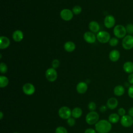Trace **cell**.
<instances>
[{
    "instance_id": "cell-1",
    "label": "cell",
    "mask_w": 133,
    "mask_h": 133,
    "mask_svg": "<svg viewBox=\"0 0 133 133\" xmlns=\"http://www.w3.org/2000/svg\"><path fill=\"white\" fill-rule=\"evenodd\" d=\"M95 127L98 133H108L112 129V125L109 121L101 119L95 124Z\"/></svg>"
},
{
    "instance_id": "cell-2",
    "label": "cell",
    "mask_w": 133,
    "mask_h": 133,
    "mask_svg": "<svg viewBox=\"0 0 133 133\" xmlns=\"http://www.w3.org/2000/svg\"><path fill=\"white\" fill-rule=\"evenodd\" d=\"M113 33L117 38H124L127 33L126 27L123 25L118 24L114 28Z\"/></svg>"
},
{
    "instance_id": "cell-3",
    "label": "cell",
    "mask_w": 133,
    "mask_h": 133,
    "mask_svg": "<svg viewBox=\"0 0 133 133\" xmlns=\"http://www.w3.org/2000/svg\"><path fill=\"white\" fill-rule=\"evenodd\" d=\"M99 118V114L95 111H90L86 116V122L89 125L95 124L98 122Z\"/></svg>"
},
{
    "instance_id": "cell-4",
    "label": "cell",
    "mask_w": 133,
    "mask_h": 133,
    "mask_svg": "<svg viewBox=\"0 0 133 133\" xmlns=\"http://www.w3.org/2000/svg\"><path fill=\"white\" fill-rule=\"evenodd\" d=\"M123 47L126 50H130L133 48V36L132 35H126L122 40Z\"/></svg>"
},
{
    "instance_id": "cell-5",
    "label": "cell",
    "mask_w": 133,
    "mask_h": 133,
    "mask_svg": "<svg viewBox=\"0 0 133 133\" xmlns=\"http://www.w3.org/2000/svg\"><path fill=\"white\" fill-rule=\"evenodd\" d=\"M71 112L72 111L69 107L63 106L59 109L58 115L60 118L63 119H66L71 117Z\"/></svg>"
},
{
    "instance_id": "cell-6",
    "label": "cell",
    "mask_w": 133,
    "mask_h": 133,
    "mask_svg": "<svg viewBox=\"0 0 133 133\" xmlns=\"http://www.w3.org/2000/svg\"><path fill=\"white\" fill-rule=\"evenodd\" d=\"M98 41L101 43H106L110 39V34L106 31H102L99 32L97 35Z\"/></svg>"
},
{
    "instance_id": "cell-7",
    "label": "cell",
    "mask_w": 133,
    "mask_h": 133,
    "mask_svg": "<svg viewBox=\"0 0 133 133\" xmlns=\"http://www.w3.org/2000/svg\"><path fill=\"white\" fill-rule=\"evenodd\" d=\"M121 124L124 127H129L133 125V117L129 115H125L121 118Z\"/></svg>"
},
{
    "instance_id": "cell-8",
    "label": "cell",
    "mask_w": 133,
    "mask_h": 133,
    "mask_svg": "<svg viewBox=\"0 0 133 133\" xmlns=\"http://www.w3.org/2000/svg\"><path fill=\"white\" fill-rule=\"evenodd\" d=\"M47 79L49 82H54L57 78V73L54 68L48 69L45 73Z\"/></svg>"
},
{
    "instance_id": "cell-9",
    "label": "cell",
    "mask_w": 133,
    "mask_h": 133,
    "mask_svg": "<svg viewBox=\"0 0 133 133\" xmlns=\"http://www.w3.org/2000/svg\"><path fill=\"white\" fill-rule=\"evenodd\" d=\"M23 92L26 95H33L35 90L34 86L31 83H26L22 87Z\"/></svg>"
},
{
    "instance_id": "cell-10",
    "label": "cell",
    "mask_w": 133,
    "mask_h": 133,
    "mask_svg": "<svg viewBox=\"0 0 133 133\" xmlns=\"http://www.w3.org/2000/svg\"><path fill=\"white\" fill-rule=\"evenodd\" d=\"M115 23V19L112 15L107 16L104 20V24L107 28L110 29L114 26Z\"/></svg>"
},
{
    "instance_id": "cell-11",
    "label": "cell",
    "mask_w": 133,
    "mask_h": 133,
    "mask_svg": "<svg viewBox=\"0 0 133 133\" xmlns=\"http://www.w3.org/2000/svg\"><path fill=\"white\" fill-rule=\"evenodd\" d=\"M73 12L70 9H64L60 12L61 18L65 21H69L73 18Z\"/></svg>"
},
{
    "instance_id": "cell-12",
    "label": "cell",
    "mask_w": 133,
    "mask_h": 133,
    "mask_svg": "<svg viewBox=\"0 0 133 133\" xmlns=\"http://www.w3.org/2000/svg\"><path fill=\"white\" fill-rule=\"evenodd\" d=\"M118 100L116 98L111 97L109 98L107 102V107L111 110L115 109L118 105Z\"/></svg>"
},
{
    "instance_id": "cell-13",
    "label": "cell",
    "mask_w": 133,
    "mask_h": 133,
    "mask_svg": "<svg viewBox=\"0 0 133 133\" xmlns=\"http://www.w3.org/2000/svg\"><path fill=\"white\" fill-rule=\"evenodd\" d=\"M84 38L85 41L88 43H94L96 41V36L92 33L90 32H86L84 34Z\"/></svg>"
},
{
    "instance_id": "cell-14",
    "label": "cell",
    "mask_w": 133,
    "mask_h": 133,
    "mask_svg": "<svg viewBox=\"0 0 133 133\" xmlns=\"http://www.w3.org/2000/svg\"><path fill=\"white\" fill-rule=\"evenodd\" d=\"M88 88L87 84L83 82H79L76 86V90L78 93L82 94L86 92Z\"/></svg>"
},
{
    "instance_id": "cell-15",
    "label": "cell",
    "mask_w": 133,
    "mask_h": 133,
    "mask_svg": "<svg viewBox=\"0 0 133 133\" xmlns=\"http://www.w3.org/2000/svg\"><path fill=\"white\" fill-rule=\"evenodd\" d=\"M120 58V53L118 50L114 49L111 51L109 54V58L111 61L116 62Z\"/></svg>"
},
{
    "instance_id": "cell-16",
    "label": "cell",
    "mask_w": 133,
    "mask_h": 133,
    "mask_svg": "<svg viewBox=\"0 0 133 133\" xmlns=\"http://www.w3.org/2000/svg\"><path fill=\"white\" fill-rule=\"evenodd\" d=\"M124 71L128 74L133 73V62L131 61H126L123 66Z\"/></svg>"
},
{
    "instance_id": "cell-17",
    "label": "cell",
    "mask_w": 133,
    "mask_h": 133,
    "mask_svg": "<svg viewBox=\"0 0 133 133\" xmlns=\"http://www.w3.org/2000/svg\"><path fill=\"white\" fill-rule=\"evenodd\" d=\"M10 45V41L9 38L6 36H2L0 37V48L5 49Z\"/></svg>"
},
{
    "instance_id": "cell-18",
    "label": "cell",
    "mask_w": 133,
    "mask_h": 133,
    "mask_svg": "<svg viewBox=\"0 0 133 133\" xmlns=\"http://www.w3.org/2000/svg\"><path fill=\"white\" fill-rule=\"evenodd\" d=\"M12 38L15 42H18L21 41L23 38L22 32L20 30H16L12 34Z\"/></svg>"
},
{
    "instance_id": "cell-19",
    "label": "cell",
    "mask_w": 133,
    "mask_h": 133,
    "mask_svg": "<svg viewBox=\"0 0 133 133\" xmlns=\"http://www.w3.org/2000/svg\"><path fill=\"white\" fill-rule=\"evenodd\" d=\"M113 91L116 96H122L125 93V88L122 85H117L114 87Z\"/></svg>"
},
{
    "instance_id": "cell-20",
    "label": "cell",
    "mask_w": 133,
    "mask_h": 133,
    "mask_svg": "<svg viewBox=\"0 0 133 133\" xmlns=\"http://www.w3.org/2000/svg\"><path fill=\"white\" fill-rule=\"evenodd\" d=\"M89 28L91 31L96 33L99 31L100 26H99V23L97 22L92 21L89 23Z\"/></svg>"
},
{
    "instance_id": "cell-21",
    "label": "cell",
    "mask_w": 133,
    "mask_h": 133,
    "mask_svg": "<svg viewBox=\"0 0 133 133\" xmlns=\"http://www.w3.org/2000/svg\"><path fill=\"white\" fill-rule=\"evenodd\" d=\"M82 114V110L78 107L74 108L71 112V115L74 118H78L81 116Z\"/></svg>"
},
{
    "instance_id": "cell-22",
    "label": "cell",
    "mask_w": 133,
    "mask_h": 133,
    "mask_svg": "<svg viewBox=\"0 0 133 133\" xmlns=\"http://www.w3.org/2000/svg\"><path fill=\"white\" fill-rule=\"evenodd\" d=\"M64 49L68 52H72L75 49V44L71 41L67 42L65 43L64 46Z\"/></svg>"
},
{
    "instance_id": "cell-23",
    "label": "cell",
    "mask_w": 133,
    "mask_h": 133,
    "mask_svg": "<svg viewBox=\"0 0 133 133\" xmlns=\"http://www.w3.org/2000/svg\"><path fill=\"white\" fill-rule=\"evenodd\" d=\"M119 120V115L117 113H112L111 114L109 117L108 121L113 124H115L117 123Z\"/></svg>"
},
{
    "instance_id": "cell-24",
    "label": "cell",
    "mask_w": 133,
    "mask_h": 133,
    "mask_svg": "<svg viewBox=\"0 0 133 133\" xmlns=\"http://www.w3.org/2000/svg\"><path fill=\"white\" fill-rule=\"evenodd\" d=\"M9 80L8 78L5 76H0V87L1 88L5 87L8 84Z\"/></svg>"
},
{
    "instance_id": "cell-25",
    "label": "cell",
    "mask_w": 133,
    "mask_h": 133,
    "mask_svg": "<svg viewBox=\"0 0 133 133\" xmlns=\"http://www.w3.org/2000/svg\"><path fill=\"white\" fill-rule=\"evenodd\" d=\"M119 42V41L118 39L116 37H112L111 38H110L109 43V44L111 46H116L118 43Z\"/></svg>"
},
{
    "instance_id": "cell-26",
    "label": "cell",
    "mask_w": 133,
    "mask_h": 133,
    "mask_svg": "<svg viewBox=\"0 0 133 133\" xmlns=\"http://www.w3.org/2000/svg\"><path fill=\"white\" fill-rule=\"evenodd\" d=\"M126 29L127 33L129 35L133 34V24L132 23H128L126 26Z\"/></svg>"
},
{
    "instance_id": "cell-27",
    "label": "cell",
    "mask_w": 133,
    "mask_h": 133,
    "mask_svg": "<svg viewBox=\"0 0 133 133\" xmlns=\"http://www.w3.org/2000/svg\"><path fill=\"white\" fill-rule=\"evenodd\" d=\"M55 133H68L66 129L63 126H59L55 130Z\"/></svg>"
},
{
    "instance_id": "cell-28",
    "label": "cell",
    "mask_w": 133,
    "mask_h": 133,
    "mask_svg": "<svg viewBox=\"0 0 133 133\" xmlns=\"http://www.w3.org/2000/svg\"><path fill=\"white\" fill-rule=\"evenodd\" d=\"M0 71L2 74H5L7 71V66L4 62H2L0 64Z\"/></svg>"
},
{
    "instance_id": "cell-29",
    "label": "cell",
    "mask_w": 133,
    "mask_h": 133,
    "mask_svg": "<svg viewBox=\"0 0 133 133\" xmlns=\"http://www.w3.org/2000/svg\"><path fill=\"white\" fill-rule=\"evenodd\" d=\"M82 8L79 6H75L72 9V12L75 15H78L81 13Z\"/></svg>"
},
{
    "instance_id": "cell-30",
    "label": "cell",
    "mask_w": 133,
    "mask_h": 133,
    "mask_svg": "<svg viewBox=\"0 0 133 133\" xmlns=\"http://www.w3.org/2000/svg\"><path fill=\"white\" fill-rule=\"evenodd\" d=\"M88 108L90 111H94L96 108V103L93 101L90 102L88 104Z\"/></svg>"
},
{
    "instance_id": "cell-31",
    "label": "cell",
    "mask_w": 133,
    "mask_h": 133,
    "mask_svg": "<svg viewBox=\"0 0 133 133\" xmlns=\"http://www.w3.org/2000/svg\"><path fill=\"white\" fill-rule=\"evenodd\" d=\"M67 123L70 126H73L75 124V120L74 117H69L67 119Z\"/></svg>"
},
{
    "instance_id": "cell-32",
    "label": "cell",
    "mask_w": 133,
    "mask_h": 133,
    "mask_svg": "<svg viewBox=\"0 0 133 133\" xmlns=\"http://www.w3.org/2000/svg\"><path fill=\"white\" fill-rule=\"evenodd\" d=\"M117 114L119 116H123L125 115V114H126V110L123 108H120L118 109V110L117 111Z\"/></svg>"
},
{
    "instance_id": "cell-33",
    "label": "cell",
    "mask_w": 133,
    "mask_h": 133,
    "mask_svg": "<svg viewBox=\"0 0 133 133\" xmlns=\"http://www.w3.org/2000/svg\"><path fill=\"white\" fill-rule=\"evenodd\" d=\"M60 62L57 59H54L52 62V66L53 68L56 69L59 66Z\"/></svg>"
},
{
    "instance_id": "cell-34",
    "label": "cell",
    "mask_w": 133,
    "mask_h": 133,
    "mask_svg": "<svg viewBox=\"0 0 133 133\" xmlns=\"http://www.w3.org/2000/svg\"><path fill=\"white\" fill-rule=\"evenodd\" d=\"M128 95L129 97L133 98V85L130 86L128 89Z\"/></svg>"
},
{
    "instance_id": "cell-35",
    "label": "cell",
    "mask_w": 133,
    "mask_h": 133,
    "mask_svg": "<svg viewBox=\"0 0 133 133\" xmlns=\"http://www.w3.org/2000/svg\"><path fill=\"white\" fill-rule=\"evenodd\" d=\"M128 82L131 85H133V73L129 74L128 76Z\"/></svg>"
},
{
    "instance_id": "cell-36",
    "label": "cell",
    "mask_w": 133,
    "mask_h": 133,
    "mask_svg": "<svg viewBox=\"0 0 133 133\" xmlns=\"http://www.w3.org/2000/svg\"><path fill=\"white\" fill-rule=\"evenodd\" d=\"M84 133H97V131H96V130L92 129V128H87L86 129Z\"/></svg>"
},
{
    "instance_id": "cell-37",
    "label": "cell",
    "mask_w": 133,
    "mask_h": 133,
    "mask_svg": "<svg viewBox=\"0 0 133 133\" xmlns=\"http://www.w3.org/2000/svg\"><path fill=\"white\" fill-rule=\"evenodd\" d=\"M107 107H106L105 105H101L100 108H99V111L101 112V113H104L106 111H107Z\"/></svg>"
},
{
    "instance_id": "cell-38",
    "label": "cell",
    "mask_w": 133,
    "mask_h": 133,
    "mask_svg": "<svg viewBox=\"0 0 133 133\" xmlns=\"http://www.w3.org/2000/svg\"><path fill=\"white\" fill-rule=\"evenodd\" d=\"M128 113V115H129L130 116L133 117V107L129 108Z\"/></svg>"
},
{
    "instance_id": "cell-39",
    "label": "cell",
    "mask_w": 133,
    "mask_h": 133,
    "mask_svg": "<svg viewBox=\"0 0 133 133\" xmlns=\"http://www.w3.org/2000/svg\"><path fill=\"white\" fill-rule=\"evenodd\" d=\"M3 113L1 111V112H0V119H2L3 118Z\"/></svg>"
},
{
    "instance_id": "cell-40",
    "label": "cell",
    "mask_w": 133,
    "mask_h": 133,
    "mask_svg": "<svg viewBox=\"0 0 133 133\" xmlns=\"http://www.w3.org/2000/svg\"><path fill=\"white\" fill-rule=\"evenodd\" d=\"M13 133H19V132H14Z\"/></svg>"
},
{
    "instance_id": "cell-41",
    "label": "cell",
    "mask_w": 133,
    "mask_h": 133,
    "mask_svg": "<svg viewBox=\"0 0 133 133\" xmlns=\"http://www.w3.org/2000/svg\"><path fill=\"white\" fill-rule=\"evenodd\" d=\"M112 133H117V132H112Z\"/></svg>"
}]
</instances>
